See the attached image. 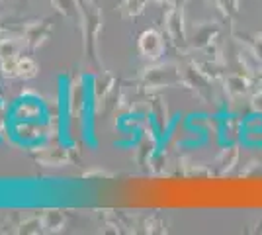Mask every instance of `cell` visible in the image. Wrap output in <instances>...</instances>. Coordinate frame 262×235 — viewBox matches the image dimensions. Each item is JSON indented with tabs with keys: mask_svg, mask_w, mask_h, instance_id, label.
<instances>
[{
	"mask_svg": "<svg viewBox=\"0 0 262 235\" xmlns=\"http://www.w3.org/2000/svg\"><path fill=\"white\" fill-rule=\"evenodd\" d=\"M90 110V87L82 77H75L67 90V125H69V143L80 153L84 132H86V114Z\"/></svg>",
	"mask_w": 262,
	"mask_h": 235,
	"instance_id": "1",
	"label": "cell"
},
{
	"mask_svg": "<svg viewBox=\"0 0 262 235\" xmlns=\"http://www.w3.org/2000/svg\"><path fill=\"white\" fill-rule=\"evenodd\" d=\"M82 6V34L84 53L92 65H98V34L102 30V10L94 0H80Z\"/></svg>",
	"mask_w": 262,
	"mask_h": 235,
	"instance_id": "2",
	"label": "cell"
},
{
	"mask_svg": "<svg viewBox=\"0 0 262 235\" xmlns=\"http://www.w3.org/2000/svg\"><path fill=\"white\" fill-rule=\"evenodd\" d=\"M10 134L26 145H37L47 139H53V118L43 122H26V120H10Z\"/></svg>",
	"mask_w": 262,
	"mask_h": 235,
	"instance_id": "3",
	"label": "cell"
},
{
	"mask_svg": "<svg viewBox=\"0 0 262 235\" xmlns=\"http://www.w3.org/2000/svg\"><path fill=\"white\" fill-rule=\"evenodd\" d=\"M32 157L43 167H65L69 163H78V157L75 155V149L69 145H61V143H51L45 145L39 143V147H32Z\"/></svg>",
	"mask_w": 262,
	"mask_h": 235,
	"instance_id": "4",
	"label": "cell"
},
{
	"mask_svg": "<svg viewBox=\"0 0 262 235\" xmlns=\"http://www.w3.org/2000/svg\"><path fill=\"white\" fill-rule=\"evenodd\" d=\"M141 84L147 89H163L182 84V73L172 63H159L153 67H147L141 73Z\"/></svg>",
	"mask_w": 262,
	"mask_h": 235,
	"instance_id": "5",
	"label": "cell"
},
{
	"mask_svg": "<svg viewBox=\"0 0 262 235\" xmlns=\"http://www.w3.org/2000/svg\"><path fill=\"white\" fill-rule=\"evenodd\" d=\"M39 73V65L32 55H18L8 61H0V77L2 78H33Z\"/></svg>",
	"mask_w": 262,
	"mask_h": 235,
	"instance_id": "6",
	"label": "cell"
},
{
	"mask_svg": "<svg viewBox=\"0 0 262 235\" xmlns=\"http://www.w3.org/2000/svg\"><path fill=\"white\" fill-rule=\"evenodd\" d=\"M164 30L168 39L176 45V47H186L188 45V32H186L184 22V12L182 6H168V10L164 14Z\"/></svg>",
	"mask_w": 262,
	"mask_h": 235,
	"instance_id": "7",
	"label": "cell"
},
{
	"mask_svg": "<svg viewBox=\"0 0 262 235\" xmlns=\"http://www.w3.org/2000/svg\"><path fill=\"white\" fill-rule=\"evenodd\" d=\"M53 32V20L51 18H37V20H28L24 24V44L30 49H37L49 39Z\"/></svg>",
	"mask_w": 262,
	"mask_h": 235,
	"instance_id": "8",
	"label": "cell"
},
{
	"mask_svg": "<svg viewBox=\"0 0 262 235\" xmlns=\"http://www.w3.org/2000/svg\"><path fill=\"white\" fill-rule=\"evenodd\" d=\"M114 84H116V78L108 73H104V71L90 78L88 87H90V110L92 112H96L100 104L108 100L112 90H114Z\"/></svg>",
	"mask_w": 262,
	"mask_h": 235,
	"instance_id": "9",
	"label": "cell"
},
{
	"mask_svg": "<svg viewBox=\"0 0 262 235\" xmlns=\"http://www.w3.org/2000/svg\"><path fill=\"white\" fill-rule=\"evenodd\" d=\"M137 47H139V53L149 61H159L161 55L164 53V39L163 34L157 30V28H149L145 30L139 39H137Z\"/></svg>",
	"mask_w": 262,
	"mask_h": 235,
	"instance_id": "10",
	"label": "cell"
},
{
	"mask_svg": "<svg viewBox=\"0 0 262 235\" xmlns=\"http://www.w3.org/2000/svg\"><path fill=\"white\" fill-rule=\"evenodd\" d=\"M219 35V26L215 22H202L194 28V34L188 35V44L196 49H208L215 44Z\"/></svg>",
	"mask_w": 262,
	"mask_h": 235,
	"instance_id": "11",
	"label": "cell"
},
{
	"mask_svg": "<svg viewBox=\"0 0 262 235\" xmlns=\"http://www.w3.org/2000/svg\"><path fill=\"white\" fill-rule=\"evenodd\" d=\"M239 63L249 75H256L262 71V61L256 55V51L252 49L251 44H239Z\"/></svg>",
	"mask_w": 262,
	"mask_h": 235,
	"instance_id": "12",
	"label": "cell"
},
{
	"mask_svg": "<svg viewBox=\"0 0 262 235\" xmlns=\"http://www.w3.org/2000/svg\"><path fill=\"white\" fill-rule=\"evenodd\" d=\"M53 6L61 16L73 20L77 26L82 24V6H80V0H53Z\"/></svg>",
	"mask_w": 262,
	"mask_h": 235,
	"instance_id": "13",
	"label": "cell"
},
{
	"mask_svg": "<svg viewBox=\"0 0 262 235\" xmlns=\"http://www.w3.org/2000/svg\"><path fill=\"white\" fill-rule=\"evenodd\" d=\"M67 224V216L63 210H45L41 213V225H43V231L47 233H55V231H61Z\"/></svg>",
	"mask_w": 262,
	"mask_h": 235,
	"instance_id": "14",
	"label": "cell"
},
{
	"mask_svg": "<svg viewBox=\"0 0 262 235\" xmlns=\"http://www.w3.org/2000/svg\"><path fill=\"white\" fill-rule=\"evenodd\" d=\"M225 89L231 96H243L251 90V78L247 75H239V73H233L225 78Z\"/></svg>",
	"mask_w": 262,
	"mask_h": 235,
	"instance_id": "15",
	"label": "cell"
},
{
	"mask_svg": "<svg viewBox=\"0 0 262 235\" xmlns=\"http://www.w3.org/2000/svg\"><path fill=\"white\" fill-rule=\"evenodd\" d=\"M149 2L151 0H121L116 10L120 12L123 18H137L145 12Z\"/></svg>",
	"mask_w": 262,
	"mask_h": 235,
	"instance_id": "16",
	"label": "cell"
},
{
	"mask_svg": "<svg viewBox=\"0 0 262 235\" xmlns=\"http://www.w3.org/2000/svg\"><path fill=\"white\" fill-rule=\"evenodd\" d=\"M22 41L14 37H0V61H8V59L22 55Z\"/></svg>",
	"mask_w": 262,
	"mask_h": 235,
	"instance_id": "17",
	"label": "cell"
},
{
	"mask_svg": "<svg viewBox=\"0 0 262 235\" xmlns=\"http://www.w3.org/2000/svg\"><path fill=\"white\" fill-rule=\"evenodd\" d=\"M237 159H239V151H237V147H227V149H223V153L219 155V165H221V173H225V170H231L233 165H237Z\"/></svg>",
	"mask_w": 262,
	"mask_h": 235,
	"instance_id": "18",
	"label": "cell"
},
{
	"mask_svg": "<svg viewBox=\"0 0 262 235\" xmlns=\"http://www.w3.org/2000/svg\"><path fill=\"white\" fill-rule=\"evenodd\" d=\"M16 231L20 233H39L43 231V225H41V218H26L24 222L16 224Z\"/></svg>",
	"mask_w": 262,
	"mask_h": 235,
	"instance_id": "19",
	"label": "cell"
},
{
	"mask_svg": "<svg viewBox=\"0 0 262 235\" xmlns=\"http://www.w3.org/2000/svg\"><path fill=\"white\" fill-rule=\"evenodd\" d=\"M155 153V141L151 135H143L141 137V143H139V149H137V155L141 161H149Z\"/></svg>",
	"mask_w": 262,
	"mask_h": 235,
	"instance_id": "20",
	"label": "cell"
},
{
	"mask_svg": "<svg viewBox=\"0 0 262 235\" xmlns=\"http://www.w3.org/2000/svg\"><path fill=\"white\" fill-rule=\"evenodd\" d=\"M215 4L225 18H235L239 14V0H215Z\"/></svg>",
	"mask_w": 262,
	"mask_h": 235,
	"instance_id": "21",
	"label": "cell"
},
{
	"mask_svg": "<svg viewBox=\"0 0 262 235\" xmlns=\"http://www.w3.org/2000/svg\"><path fill=\"white\" fill-rule=\"evenodd\" d=\"M8 134H10V110L4 100H0V139H4Z\"/></svg>",
	"mask_w": 262,
	"mask_h": 235,
	"instance_id": "22",
	"label": "cell"
},
{
	"mask_svg": "<svg viewBox=\"0 0 262 235\" xmlns=\"http://www.w3.org/2000/svg\"><path fill=\"white\" fill-rule=\"evenodd\" d=\"M251 104H252V108H254L256 112H262V89H258L254 94H252Z\"/></svg>",
	"mask_w": 262,
	"mask_h": 235,
	"instance_id": "23",
	"label": "cell"
},
{
	"mask_svg": "<svg viewBox=\"0 0 262 235\" xmlns=\"http://www.w3.org/2000/svg\"><path fill=\"white\" fill-rule=\"evenodd\" d=\"M252 49L256 51V55L260 57V61H262V34H256V35H252Z\"/></svg>",
	"mask_w": 262,
	"mask_h": 235,
	"instance_id": "24",
	"label": "cell"
},
{
	"mask_svg": "<svg viewBox=\"0 0 262 235\" xmlns=\"http://www.w3.org/2000/svg\"><path fill=\"white\" fill-rule=\"evenodd\" d=\"M157 2H161V4H166V6H174V4H178V0H157Z\"/></svg>",
	"mask_w": 262,
	"mask_h": 235,
	"instance_id": "25",
	"label": "cell"
},
{
	"mask_svg": "<svg viewBox=\"0 0 262 235\" xmlns=\"http://www.w3.org/2000/svg\"><path fill=\"white\" fill-rule=\"evenodd\" d=\"M0 100H2V87H0Z\"/></svg>",
	"mask_w": 262,
	"mask_h": 235,
	"instance_id": "26",
	"label": "cell"
},
{
	"mask_svg": "<svg viewBox=\"0 0 262 235\" xmlns=\"http://www.w3.org/2000/svg\"><path fill=\"white\" fill-rule=\"evenodd\" d=\"M22 2H26V0H22Z\"/></svg>",
	"mask_w": 262,
	"mask_h": 235,
	"instance_id": "27",
	"label": "cell"
}]
</instances>
